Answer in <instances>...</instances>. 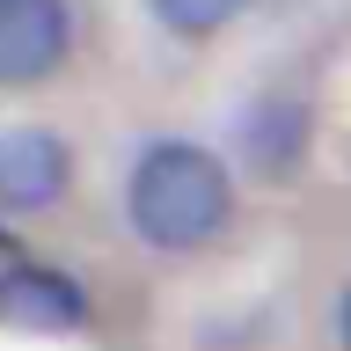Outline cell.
Returning a JSON list of instances; mask_svg holds the SVG:
<instances>
[{"label":"cell","instance_id":"5","mask_svg":"<svg viewBox=\"0 0 351 351\" xmlns=\"http://www.w3.org/2000/svg\"><path fill=\"white\" fill-rule=\"evenodd\" d=\"M241 8H249V0H154V15L169 22L176 37H213V29H227Z\"/></svg>","mask_w":351,"mask_h":351},{"label":"cell","instance_id":"1","mask_svg":"<svg viewBox=\"0 0 351 351\" xmlns=\"http://www.w3.org/2000/svg\"><path fill=\"white\" fill-rule=\"evenodd\" d=\"M125 213L154 249H205L234 213V183L219 169V154L191 147V139H161L132 161Z\"/></svg>","mask_w":351,"mask_h":351},{"label":"cell","instance_id":"6","mask_svg":"<svg viewBox=\"0 0 351 351\" xmlns=\"http://www.w3.org/2000/svg\"><path fill=\"white\" fill-rule=\"evenodd\" d=\"M337 337H344V351H351V293H344V307H337Z\"/></svg>","mask_w":351,"mask_h":351},{"label":"cell","instance_id":"4","mask_svg":"<svg viewBox=\"0 0 351 351\" xmlns=\"http://www.w3.org/2000/svg\"><path fill=\"white\" fill-rule=\"evenodd\" d=\"M66 0H0V88H29L66 59Z\"/></svg>","mask_w":351,"mask_h":351},{"label":"cell","instance_id":"3","mask_svg":"<svg viewBox=\"0 0 351 351\" xmlns=\"http://www.w3.org/2000/svg\"><path fill=\"white\" fill-rule=\"evenodd\" d=\"M88 322V293L51 263H8L0 271V329L22 337H66Z\"/></svg>","mask_w":351,"mask_h":351},{"label":"cell","instance_id":"2","mask_svg":"<svg viewBox=\"0 0 351 351\" xmlns=\"http://www.w3.org/2000/svg\"><path fill=\"white\" fill-rule=\"evenodd\" d=\"M66 183H73V154L59 132H37V125L0 132V213H44L66 197Z\"/></svg>","mask_w":351,"mask_h":351}]
</instances>
